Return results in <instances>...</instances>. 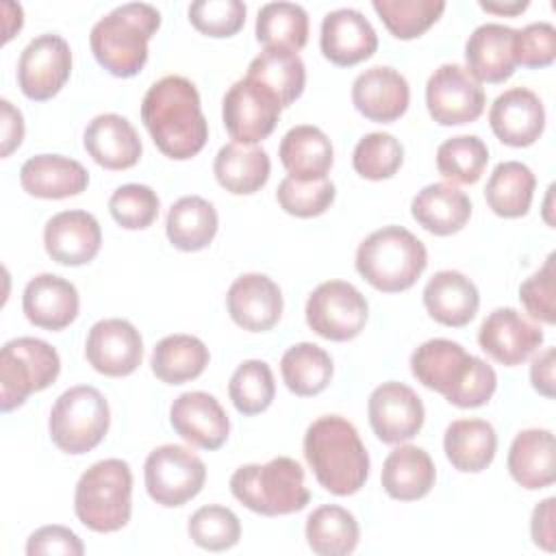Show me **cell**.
Returning <instances> with one entry per match:
<instances>
[{
	"mask_svg": "<svg viewBox=\"0 0 556 556\" xmlns=\"http://www.w3.org/2000/svg\"><path fill=\"white\" fill-rule=\"evenodd\" d=\"M245 76L256 78L269 91H274L285 109L302 96L306 83V67L300 54L293 50L265 48L258 56L250 61Z\"/></svg>",
	"mask_w": 556,
	"mask_h": 556,
	"instance_id": "cell-39",
	"label": "cell"
},
{
	"mask_svg": "<svg viewBox=\"0 0 556 556\" xmlns=\"http://www.w3.org/2000/svg\"><path fill=\"white\" fill-rule=\"evenodd\" d=\"M87 154L104 169H128L139 163L143 146L135 126L117 115H96L83 135Z\"/></svg>",
	"mask_w": 556,
	"mask_h": 556,
	"instance_id": "cell-26",
	"label": "cell"
},
{
	"mask_svg": "<svg viewBox=\"0 0 556 556\" xmlns=\"http://www.w3.org/2000/svg\"><path fill=\"white\" fill-rule=\"evenodd\" d=\"M226 306L237 326L250 332H265L282 315V293L269 276L243 274L230 285Z\"/></svg>",
	"mask_w": 556,
	"mask_h": 556,
	"instance_id": "cell-23",
	"label": "cell"
},
{
	"mask_svg": "<svg viewBox=\"0 0 556 556\" xmlns=\"http://www.w3.org/2000/svg\"><path fill=\"white\" fill-rule=\"evenodd\" d=\"M61 371L56 350L35 337H17L0 350V408L11 413L30 393L48 389Z\"/></svg>",
	"mask_w": 556,
	"mask_h": 556,
	"instance_id": "cell-9",
	"label": "cell"
},
{
	"mask_svg": "<svg viewBox=\"0 0 556 556\" xmlns=\"http://www.w3.org/2000/svg\"><path fill=\"white\" fill-rule=\"evenodd\" d=\"M489 124L502 143L526 148L541 137L545 128V109L532 89L510 87L493 100Z\"/></svg>",
	"mask_w": 556,
	"mask_h": 556,
	"instance_id": "cell-19",
	"label": "cell"
},
{
	"mask_svg": "<svg viewBox=\"0 0 556 556\" xmlns=\"http://www.w3.org/2000/svg\"><path fill=\"white\" fill-rule=\"evenodd\" d=\"M141 122L154 146L174 161L195 156L208 139L200 93L185 76H163L146 91Z\"/></svg>",
	"mask_w": 556,
	"mask_h": 556,
	"instance_id": "cell-1",
	"label": "cell"
},
{
	"mask_svg": "<svg viewBox=\"0 0 556 556\" xmlns=\"http://www.w3.org/2000/svg\"><path fill=\"white\" fill-rule=\"evenodd\" d=\"M556 285H554V254H549L541 269L526 278L519 287V300L532 319L543 324L556 321Z\"/></svg>",
	"mask_w": 556,
	"mask_h": 556,
	"instance_id": "cell-50",
	"label": "cell"
},
{
	"mask_svg": "<svg viewBox=\"0 0 556 556\" xmlns=\"http://www.w3.org/2000/svg\"><path fill=\"white\" fill-rule=\"evenodd\" d=\"M480 348L506 367L521 365L543 343V330L515 308H495L478 330Z\"/></svg>",
	"mask_w": 556,
	"mask_h": 556,
	"instance_id": "cell-17",
	"label": "cell"
},
{
	"mask_svg": "<svg viewBox=\"0 0 556 556\" xmlns=\"http://www.w3.org/2000/svg\"><path fill=\"white\" fill-rule=\"evenodd\" d=\"M361 530L356 517L337 504L315 508L306 519L308 547L319 556H345L358 545Z\"/></svg>",
	"mask_w": 556,
	"mask_h": 556,
	"instance_id": "cell-38",
	"label": "cell"
},
{
	"mask_svg": "<svg viewBox=\"0 0 556 556\" xmlns=\"http://www.w3.org/2000/svg\"><path fill=\"white\" fill-rule=\"evenodd\" d=\"M371 7L397 39L424 35L445 11L443 0H374Z\"/></svg>",
	"mask_w": 556,
	"mask_h": 556,
	"instance_id": "cell-43",
	"label": "cell"
},
{
	"mask_svg": "<svg viewBox=\"0 0 556 556\" xmlns=\"http://www.w3.org/2000/svg\"><path fill=\"white\" fill-rule=\"evenodd\" d=\"M217 211L200 195H185L169 206L165 232L174 248L182 252L204 250L217 235Z\"/></svg>",
	"mask_w": 556,
	"mask_h": 556,
	"instance_id": "cell-35",
	"label": "cell"
},
{
	"mask_svg": "<svg viewBox=\"0 0 556 556\" xmlns=\"http://www.w3.org/2000/svg\"><path fill=\"white\" fill-rule=\"evenodd\" d=\"M161 26V13L148 2H126L100 17L89 35L96 61L117 78L137 76L148 61V41Z\"/></svg>",
	"mask_w": 556,
	"mask_h": 556,
	"instance_id": "cell-4",
	"label": "cell"
},
{
	"mask_svg": "<svg viewBox=\"0 0 556 556\" xmlns=\"http://www.w3.org/2000/svg\"><path fill=\"white\" fill-rule=\"evenodd\" d=\"M208 348L193 334L163 337L150 356L152 374L167 384H182L198 378L208 365Z\"/></svg>",
	"mask_w": 556,
	"mask_h": 556,
	"instance_id": "cell-36",
	"label": "cell"
},
{
	"mask_svg": "<svg viewBox=\"0 0 556 556\" xmlns=\"http://www.w3.org/2000/svg\"><path fill=\"white\" fill-rule=\"evenodd\" d=\"M191 541L208 552H224L239 543L241 523L239 517L219 504H208L198 508L187 523Z\"/></svg>",
	"mask_w": 556,
	"mask_h": 556,
	"instance_id": "cell-45",
	"label": "cell"
},
{
	"mask_svg": "<svg viewBox=\"0 0 556 556\" xmlns=\"http://www.w3.org/2000/svg\"><path fill=\"white\" fill-rule=\"evenodd\" d=\"M489 163V148L476 135H458L445 139L437 148L439 174L456 185H473L484 174Z\"/></svg>",
	"mask_w": 556,
	"mask_h": 556,
	"instance_id": "cell-42",
	"label": "cell"
},
{
	"mask_svg": "<svg viewBox=\"0 0 556 556\" xmlns=\"http://www.w3.org/2000/svg\"><path fill=\"white\" fill-rule=\"evenodd\" d=\"M410 371L424 387L441 393L458 408H478L497 389L495 369L450 339L421 343L410 354Z\"/></svg>",
	"mask_w": 556,
	"mask_h": 556,
	"instance_id": "cell-2",
	"label": "cell"
},
{
	"mask_svg": "<svg viewBox=\"0 0 556 556\" xmlns=\"http://www.w3.org/2000/svg\"><path fill=\"white\" fill-rule=\"evenodd\" d=\"M408 100L410 89L406 78L389 65L369 67L352 83V102L371 122L389 124L400 119L408 109Z\"/></svg>",
	"mask_w": 556,
	"mask_h": 556,
	"instance_id": "cell-22",
	"label": "cell"
},
{
	"mask_svg": "<svg viewBox=\"0 0 556 556\" xmlns=\"http://www.w3.org/2000/svg\"><path fill=\"white\" fill-rule=\"evenodd\" d=\"M280 374L287 389L300 397L321 393L332 380V358L315 343H295L280 358Z\"/></svg>",
	"mask_w": 556,
	"mask_h": 556,
	"instance_id": "cell-40",
	"label": "cell"
},
{
	"mask_svg": "<svg viewBox=\"0 0 556 556\" xmlns=\"http://www.w3.org/2000/svg\"><path fill=\"white\" fill-rule=\"evenodd\" d=\"M365 295L345 280H326L313 289L306 302V324L328 341H350L367 324Z\"/></svg>",
	"mask_w": 556,
	"mask_h": 556,
	"instance_id": "cell-12",
	"label": "cell"
},
{
	"mask_svg": "<svg viewBox=\"0 0 556 556\" xmlns=\"http://www.w3.org/2000/svg\"><path fill=\"white\" fill-rule=\"evenodd\" d=\"M232 495L252 513L265 517L291 515L311 502L304 486V469L289 456H276L265 465H243L230 476Z\"/></svg>",
	"mask_w": 556,
	"mask_h": 556,
	"instance_id": "cell-7",
	"label": "cell"
},
{
	"mask_svg": "<svg viewBox=\"0 0 556 556\" xmlns=\"http://www.w3.org/2000/svg\"><path fill=\"white\" fill-rule=\"evenodd\" d=\"M356 271L382 293L410 289L428 265V252L404 226H382L367 235L356 250Z\"/></svg>",
	"mask_w": 556,
	"mask_h": 556,
	"instance_id": "cell-5",
	"label": "cell"
},
{
	"mask_svg": "<svg viewBox=\"0 0 556 556\" xmlns=\"http://www.w3.org/2000/svg\"><path fill=\"white\" fill-rule=\"evenodd\" d=\"M0 119H2V156H9L15 148H20L24 139V117L20 109H15L7 98L0 100Z\"/></svg>",
	"mask_w": 556,
	"mask_h": 556,
	"instance_id": "cell-54",
	"label": "cell"
},
{
	"mask_svg": "<svg viewBox=\"0 0 556 556\" xmlns=\"http://www.w3.org/2000/svg\"><path fill=\"white\" fill-rule=\"evenodd\" d=\"M554 358H556V350L554 348H547L543 350L534 361H532V367H530V380H532V387L545 395V397H554Z\"/></svg>",
	"mask_w": 556,
	"mask_h": 556,
	"instance_id": "cell-55",
	"label": "cell"
},
{
	"mask_svg": "<svg viewBox=\"0 0 556 556\" xmlns=\"http://www.w3.org/2000/svg\"><path fill=\"white\" fill-rule=\"evenodd\" d=\"M22 308L33 326L63 330L76 319L80 298L70 280L56 274H39L28 280L22 295Z\"/></svg>",
	"mask_w": 556,
	"mask_h": 556,
	"instance_id": "cell-24",
	"label": "cell"
},
{
	"mask_svg": "<svg viewBox=\"0 0 556 556\" xmlns=\"http://www.w3.org/2000/svg\"><path fill=\"white\" fill-rule=\"evenodd\" d=\"M269 172L271 163L263 148L243 146L237 141L222 146L213 161L217 182L235 195L256 193L269 180Z\"/></svg>",
	"mask_w": 556,
	"mask_h": 556,
	"instance_id": "cell-33",
	"label": "cell"
},
{
	"mask_svg": "<svg viewBox=\"0 0 556 556\" xmlns=\"http://www.w3.org/2000/svg\"><path fill=\"white\" fill-rule=\"evenodd\" d=\"M278 156L291 178L321 180L332 167L334 150L321 128L300 124L287 130V135L280 141Z\"/></svg>",
	"mask_w": 556,
	"mask_h": 556,
	"instance_id": "cell-32",
	"label": "cell"
},
{
	"mask_svg": "<svg viewBox=\"0 0 556 556\" xmlns=\"http://www.w3.org/2000/svg\"><path fill=\"white\" fill-rule=\"evenodd\" d=\"M556 59V28L549 22H532L515 33V61L523 67H547Z\"/></svg>",
	"mask_w": 556,
	"mask_h": 556,
	"instance_id": "cell-51",
	"label": "cell"
},
{
	"mask_svg": "<svg viewBox=\"0 0 556 556\" xmlns=\"http://www.w3.org/2000/svg\"><path fill=\"white\" fill-rule=\"evenodd\" d=\"M319 46L330 63L350 67L378 50V35L361 11L334 9L321 20Z\"/></svg>",
	"mask_w": 556,
	"mask_h": 556,
	"instance_id": "cell-21",
	"label": "cell"
},
{
	"mask_svg": "<svg viewBox=\"0 0 556 556\" xmlns=\"http://www.w3.org/2000/svg\"><path fill=\"white\" fill-rule=\"evenodd\" d=\"M443 450L454 469L478 473L493 463L497 434L484 419H456L445 428Z\"/></svg>",
	"mask_w": 556,
	"mask_h": 556,
	"instance_id": "cell-34",
	"label": "cell"
},
{
	"mask_svg": "<svg viewBox=\"0 0 556 556\" xmlns=\"http://www.w3.org/2000/svg\"><path fill=\"white\" fill-rule=\"evenodd\" d=\"M478 4H480V9H484L489 13H497V15H517V13L528 9V0H510V2H497V0L484 2V0H480Z\"/></svg>",
	"mask_w": 556,
	"mask_h": 556,
	"instance_id": "cell-56",
	"label": "cell"
},
{
	"mask_svg": "<svg viewBox=\"0 0 556 556\" xmlns=\"http://www.w3.org/2000/svg\"><path fill=\"white\" fill-rule=\"evenodd\" d=\"M424 306L434 321L460 328L476 317L480 293L465 274L441 269L424 287Z\"/></svg>",
	"mask_w": 556,
	"mask_h": 556,
	"instance_id": "cell-28",
	"label": "cell"
},
{
	"mask_svg": "<svg viewBox=\"0 0 556 556\" xmlns=\"http://www.w3.org/2000/svg\"><path fill=\"white\" fill-rule=\"evenodd\" d=\"M515 33L510 26L486 22L469 35L465 61L478 83H504L515 74Z\"/></svg>",
	"mask_w": 556,
	"mask_h": 556,
	"instance_id": "cell-25",
	"label": "cell"
},
{
	"mask_svg": "<svg viewBox=\"0 0 556 556\" xmlns=\"http://www.w3.org/2000/svg\"><path fill=\"white\" fill-rule=\"evenodd\" d=\"M169 424L178 437L202 450H217L226 443L230 421L215 395L187 391L169 406Z\"/></svg>",
	"mask_w": 556,
	"mask_h": 556,
	"instance_id": "cell-18",
	"label": "cell"
},
{
	"mask_svg": "<svg viewBox=\"0 0 556 556\" xmlns=\"http://www.w3.org/2000/svg\"><path fill=\"white\" fill-rule=\"evenodd\" d=\"M74 513L93 532H117L132 513V471L122 458L93 463L74 491Z\"/></svg>",
	"mask_w": 556,
	"mask_h": 556,
	"instance_id": "cell-6",
	"label": "cell"
},
{
	"mask_svg": "<svg viewBox=\"0 0 556 556\" xmlns=\"http://www.w3.org/2000/svg\"><path fill=\"white\" fill-rule=\"evenodd\" d=\"M369 426L382 443H404L413 439L424 426L421 397L402 382H382L376 387L367 402Z\"/></svg>",
	"mask_w": 556,
	"mask_h": 556,
	"instance_id": "cell-15",
	"label": "cell"
},
{
	"mask_svg": "<svg viewBox=\"0 0 556 556\" xmlns=\"http://www.w3.org/2000/svg\"><path fill=\"white\" fill-rule=\"evenodd\" d=\"M85 356L98 374L111 378L130 376L141 365L143 339L126 319H100L87 334Z\"/></svg>",
	"mask_w": 556,
	"mask_h": 556,
	"instance_id": "cell-16",
	"label": "cell"
},
{
	"mask_svg": "<svg viewBox=\"0 0 556 556\" xmlns=\"http://www.w3.org/2000/svg\"><path fill=\"white\" fill-rule=\"evenodd\" d=\"M143 480L148 495L167 508L182 506L193 500L206 480L202 458L185 445H159L143 465Z\"/></svg>",
	"mask_w": 556,
	"mask_h": 556,
	"instance_id": "cell-10",
	"label": "cell"
},
{
	"mask_svg": "<svg viewBox=\"0 0 556 556\" xmlns=\"http://www.w3.org/2000/svg\"><path fill=\"white\" fill-rule=\"evenodd\" d=\"M282 104L256 78L243 76L230 85L222 102V117L228 135L243 146H254L267 139L280 117Z\"/></svg>",
	"mask_w": 556,
	"mask_h": 556,
	"instance_id": "cell-11",
	"label": "cell"
},
{
	"mask_svg": "<svg viewBox=\"0 0 556 556\" xmlns=\"http://www.w3.org/2000/svg\"><path fill=\"white\" fill-rule=\"evenodd\" d=\"M256 39L265 48L298 52L308 41V13L295 2H267L256 15Z\"/></svg>",
	"mask_w": 556,
	"mask_h": 556,
	"instance_id": "cell-41",
	"label": "cell"
},
{
	"mask_svg": "<svg viewBox=\"0 0 556 556\" xmlns=\"http://www.w3.org/2000/svg\"><path fill=\"white\" fill-rule=\"evenodd\" d=\"M228 395L241 415H258L269 408L276 395V382L265 361H243L228 382Z\"/></svg>",
	"mask_w": 556,
	"mask_h": 556,
	"instance_id": "cell-44",
	"label": "cell"
},
{
	"mask_svg": "<svg viewBox=\"0 0 556 556\" xmlns=\"http://www.w3.org/2000/svg\"><path fill=\"white\" fill-rule=\"evenodd\" d=\"M413 219L432 235L447 237L465 228L471 217V200L450 182L426 185L410 202Z\"/></svg>",
	"mask_w": 556,
	"mask_h": 556,
	"instance_id": "cell-30",
	"label": "cell"
},
{
	"mask_svg": "<svg viewBox=\"0 0 556 556\" xmlns=\"http://www.w3.org/2000/svg\"><path fill=\"white\" fill-rule=\"evenodd\" d=\"M534 187L536 178L526 163L502 161L495 165L486 180L484 198L495 215L513 219L530 211Z\"/></svg>",
	"mask_w": 556,
	"mask_h": 556,
	"instance_id": "cell-37",
	"label": "cell"
},
{
	"mask_svg": "<svg viewBox=\"0 0 556 556\" xmlns=\"http://www.w3.org/2000/svg\"><path fill=\"white\" fill-rule=\"evenodd\" d=\"M20 185L28 195L43 200H61L78 195L89 185L87 169L61 154H37L20 167Z\"/></svg>",
	"mask_w": 556,
	"mask_h": 556,
	"instance_id": "cell-27",
	"label": "cell"
},
{
	"mask_svg": "<svg viewBox=\"0 0 556 556\" xmlns=\"http://www.w3.org/2000/svg\"><path fill=\"white\" fill-rule=\"evenodd\" d=\"M556 508V497H545L541 504L534 506L532 519H530V532L532 541L536 547L545 552H554V541H556V530H554V513Z\"/></svg>",
	"mask_w": 556,
	"mask_h": 556,
	"instance_id": "cell-53",
	"label": "cell"
},
{
	"mask_svg": "<svg viewBox=\"0 0 556 556\" xmlns=\"http://www.w3.org/2000/svg\"><path fill=\"white\" fill-rule=\"evenodd\" d=\"M161 200L148 185L128 182L113 191L109 198V211L113 219L126 230H143L152 226L159 215Z\"/></svg>",
	"mask_w": 556,
	"mask_h": 556,
	"instance_id": "cell-48",
	"label": "cell"
},
{
	"mask_svg": "<svg viewBox=\"0 0 556 556\" xmlns=\"http://www.w3.org/2000/svg\"><path fill=\"white\" fill-rule=\"evenodd\" d=\"M554 458V434L545 428H528L513 439L506 465L519 486L536 491L556 480Z\"/></svg>",
	"mask_w": 556,
	"mask_h": 556,
	"instance_id": "cell-29",
	"label": "cell"
},
{
	"mask_svg": "<svg viewBox=\"0 0 556 556\" xmlns=\"http://www.w3.org/2000/svg\"><path fill=\"white\" fill-rule=\"evenodd\" d=\"M85 552L83 541L65 526H43L35 530L26 541V554H65V556H80Z\"/></svg>",
	"mask_w": 556,
	"mask_h": 556,
	"instance_id": "cell-52",
	"label": "cell"
},
{
	"mask_svg": "<svg viewBox=\"0 0 556 556\" xmlns=\"http://www.w3.org/2000/svg\"><path fill=\"white\" fill-rule=\"evenodd\" d=\"M337 189L328 178L321 180H295L291 176L282 178L276 191L280 208L295 217H317L330 208Z\"/></svg>",
	"mask_w": 556,
	"mask_h": 556,
	"instance_id": "cell-47",
	"label": "cell"
},
{
	"mask_svg": "<svg viewBox=\"0 0 556 556\" xmlns=\"http://www.w3.org/2000/svg\"><path fill=\"white\" fill-rule=\"evenodd\" d=\"M486 104L482 85L458 63H443L426 83V106L441 126L476 122Z\"/></svg>",
	"mask_w": 556,
	"mask_h": 556,
	"instance_id": "cell-13",
	"label": "cell"
},
{
	"mask_svg": "<svg viewBox=\"0 0 556 556\" xmlns=\"http://www.w3.org/2000/svg\"><path fill=\"white\" fill-rule=\"evenodd\" d=\"M241 0H198L189 4V22L208 37H232L245 22Z\"/></svg>",
	"mask_w": 556,
	"mask_h": 556,
	"instance_id": "cell-49",
	"label": "cell"
},
{
	"mask_svg": "<svg viewBox=\"0 0 556 556\" xmlns=\"http://www.w3.org/2000/svg\"><path fill=\"white\" fill-rule=\"evenodd\" d=\"M111 424V410L104 395L89 384H76L63 391L48 419L52 443L65 454H85L100 445Z\"/></svg>",
	"mask_w": 556,
	"mask_h": 556,
	"instance_id": "cell-8",
	"label": "cell"
},
{
	"mask_svg": "<svg viewBox=\"0 0 556 556\" xmlns=\"http://www.w3.org/2000/svg\"><path fill=\"white\" fill-rule=\"evenodd\" d=\"M434 480V463L430 454L417 445H400L382 463L380 482L387 495L393 500H421L432 491Z\"/></svg>",
	"mask_w": 556,
	"mask_h": 556,
	"instance_id": "cell-31",
	"label": "cell"
},
{
	"mask_svg": "<svg viewBox=\"0 0 556 556\" xmlns=\"http://www.w3.org/2000/svg\"><path fill=\"white\" fill-rule=\"evenodd\" d=\"M43 245L52 261L78 267L93 261L100 252L102 230L87 211H61L46 222Z\"/></svg>",
	"mask_w": 556,
	"mask_h": 556,
	"instance_id": "cell-20",
	"label": "cell"
},
{
	"mask_svg": "<svg viewBox=\"0 0 556 556\" xmlns=\"http://www.w3.org/2000/svg\"><path fill=\"white\" fill-rule=\"evenodd\" d=\"M404 148L391 132H367L352 152L354 172L367 180H384L402 167Z\"/></svg>",
	"mask_w": 556,
	"mask_h": 556,
	"instance_id": "cell-46",
	"label": "cell"
},
{
	"mask_svg": "<svg viewBox=\"0 0 556 556\" xmlns=\"http://www.w3.org/2000/svg\"><path fill=\"white\" fill-rule=\"evenodd\" d=\"M72 74L70 43L52 33L28 41L17 61V85L35 102L56 96Z\"/></svg>",
	"mask_w": 556,
	"mask_h": 556,
	"instance_id": "cell-14",
	"label": "cell"
},
{
	"mask_svg": "<svg viewBox=\"0 0 556 556\" xmlns=\"http://www.w3.org/2000/svg\"><path fill=\"white\" fill-rule=\"evenodd\" d=\"M304 458L332 495L361 491L369 476V454L358 430L341 415H324L306 428Z\"/></svg>",
	"mask_w": 556,
	"mask_h": 556,
	"instance_id": "cell-3",
	"label": "cell"
}]
</instances>
